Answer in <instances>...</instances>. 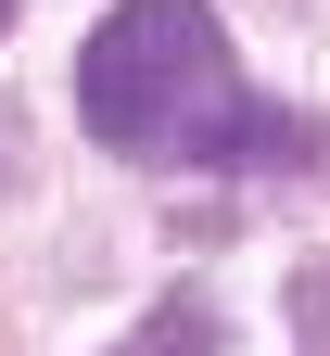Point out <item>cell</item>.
Wrapping results in <instances>:
<instances>
[{
    "label": "cell",
    "instance_id": "cell-1",
    "mask_svg": "<svg viewBox=\"0 0 330 356\" xmlns=\"http://www.w3.org/2000/svg\"><path fill=\"white\" fill-rule=\"evenodd\" d=\"M76 115L89 140H115L140 165H242L267 153V102L242 89L216 0H115L76 51Z\"/></svg>",
    "mask_w": 330,
    "mask_h": 356
},
{
    "label": "cell",
    "instance_id": "cell-2",
    "mask_svg": "<svg viewBox=\"0 0 330 356\" xmlns=\"http://www.w3.org/2000/svg\"><path fill=\"white\" fill-rule=\"evenodd\" d=\"M0 13H13V0H0Z\"/></svg>",
    "mask_w": 330,
    "mask_h": 356
}]
</instances>
